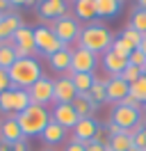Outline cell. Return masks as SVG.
<instances>
[{
  "label": "cell",
  "instance_id": "42",
  "mask_svg": "<svg viewBox=\"0 0 146 151\" xmlns=\"http://www.w3.org/2000/svg\"><path fill=\"white\" fill-rule=\"evenodd\" d=\"M139 50L146 55V35H144V39H142V46H139Z\"/></svg>",
  "mask_w": 146,
  "mask_h": 151
},
{
  "label": "cell",
  "instance_id": "13",
  "mask_svg": "<svg viewBox=\"0 0 146 151\" xmlns=\"http://www.w3.org/2000/svg\"><path fill=\"white\" fill-rule=\"evenodd\" d=\"M75 96H78V92L69 76H62L55 80V103H73Z\"/></svg>",
  "mask_w": 146,
  "mask_h": 151
},
{
  "label": "cell",
  "instance_id": "18",
  "mask_svg": "<svg viewBox=\"0 0 146 151\" xmlns=\"http://www.w3.org/2000/svg\"><path fill=\"white\" fill-rule=\"evenodd\" d=\"M103 66H105V71H110V78L112 76H121L123 69L128 66V60L117 55L114 50H107V53H103Z\"/></svg>",
  "mask_w": 146,
  "mask_h": 151
},
{
  "label": "cell",
  "instance_id": "33",
  "mask_svg": "<svg viewBox=\"0 0 146 151\" xmlns=\"http://www.w3.org/2000/svg\"><path fill=\"white\" fill-rule=\"evenodd\" d=\"M128 64L139 66V69H142V66L146 64V55L142 53V50H139V48H137V50H132V53H130V57H128Z\"/></svg>",
  "mask_w": 146,
  "mask_h": 151
},
{
  "label": "cell",
  "instance_id": "29",
  "mask_svg": "<svg viewBox=\"0 0 146 151\" xmlns=\"http://www.w3.org/2000/svg\"><path fill=\"white\" fill-rule=\"evenodd\" d=\"M130 96H135L139 103H146V76H142L137 83L130 85Z\"/></svg>",
  "mask_w": 146,
  "mask_h": 151
},
{
  "label": "cell",
  "instance_id": "26",
  "mask_svg": "<svg viewBox=\"0 0 146 151\" xmlns=\"http://www.w3.org/2000/svg\"><path fill=\"white\" fill-rule=\"evenodd\" d=\"M130 147H135V142H132V131H123L121 135H117V137L110 140V149L112 151H128Z\"/></svg>",
  "mask_w": 146,
  "mask_h": 151
},
{
  "label": "cell",
  "instance_id": "34",
  "mask_svg": "<svg viewBox=\"0 0 146 151\" xmlns=\"http://www.w3.org/2000/svg\"><path fill=\"white\" fill-rule=\"evenodd\" d=\"M94 142H98V144H103V147H107V144H110V133H107V128H103V126H100L98 131H96Z\"/></svg>",
  "mask_w": 146,
  "mask_h": 151
},
{
  "label": "cell",
  "instance_id": "17",
  "mask_svg": "<svg viewBox=\"0 0 146 151\" xmlns=\"http://www.w3.org/2000/svg\"><path fill=\"white\" fill-rule=\"evenodd\" d=\"M23 23H21V16L14 14V12H9L5 14L2 19H0V41H9V39L16 35V30L21 28Z\"/></svg>",
  "mask_w": 146,
  "mask_h": 151
},
{
  "label": "cell",
  "instance_id": "39",
  "mask_svg": "<svg viewBox=\"0 0 146 151\" xmlns=\"http://www.w3.org/2000/svg\"><path fill=\"white\" fill-rule=\"evenodd\" d=\"M66 151H84V144L78 140H71L69 142V147H66Z\"/></svg>",
  "mask_w": 146,
  "mask_h": 151
},
{
  "label": "cell",
  "instance_id": "45",
  "mask_svg": "<svg viewBox=\"0 0 146 151\" xmlns=\"http://www.w3.org/2000/svg\"><path fill=\"white\" fill-rule=\"evenodd\" d=\"M142 76H146V64H144V66H142Z\"/></svg>",
  "mask_w": 146,
  "mask_h": 151
},
{
  "label": "cell",
  "instance_id": "16",
  "mask_svg": "<svg viewBox=\"0 0 146 151\" xmlns=\"http://www.w3.org/2000/svg\"><path fill=\"white\" fill-rule=\"evenodd\" d=\"M39 14L50 21L62 19V16H66V0H41L39 2Z\"/></svg>",
  "mask_w": 146,
  "mask_h": 151
},
{
  "label": "cell",
  "instance_id": "25",
  "mask_svg": "<svg viewBox=\"0 0 146 151\" xmlns=\"http://www.w3.org/2000/svg\"><path fill=\"white\" fill-rule=\"evenodd\" d=\"M64 135H66V128H62L59 124H55L53 119H50V124L46 126V131L41 133V140H44L46 144H59V142L64 140Z\"/></svg>",
  "mask_w": 146,
  "mask_h": 151
},
{
  "label": "cell",
  "instance_id": "10",
  "mask_svg": "<svg viewBox=\"0 0 146 151\" xmlns=\"http://www.w3.org/2000/svg\"><path fill=\"white\" fill-rule=\"evenodd\" d=\"M50 119L59 124L62 128H75V124L80 122V114L75 112L71 103H55V110L50 112Z\"/></svg>",
  "mask_w": 146,
  "mask_h": 151
},
{
  "label": "cell",
  "instance_id": "28",
  "mask_svg": "<svg viewBox=\"0 0 146 151\" xmlns=\"http://www.w3.org/2000/svg\"><path fill=\"white\" fill-rule=\"evenodd\" d=\"M91 101L98 105V103H105L107 101V87H105V80H94L91 85Z\"/></svg>",
  "mask_w": 146,
  "mask_h": 151
},
{
  "label": "cell",
  "instance_id": "9",
  "mask_svg": "<svg viewBox=\"0 0 146 151\" xmlns=\"http://www.w3.org/2000/svg\"><path fill=\"white\" fill-rule=\"evenodd\" d=\"M142 119V110H135V108H128V105L119 103L114 110H112V122L121 126L123 131H132Z\"/></svg>",
  "mask_w": 146,
  "mask_h": 151
},
{
  "label": "cell",
  "instance_id": "1",
  "mask_svg": "<svg viewBox=\"0 0 146 151\" xmlns=\"http://www.w3.org/2000/svg\"><path fill=\"white\" fill-rule=\"evenodd\" d=\"M16 122L21 126V131L25 137H36L46 131V126L50 124V112L46 110L44 105H36V103H30L27 110L16 114Z\"/></svg>",
  "mask_w": 146,
  "mask_h": 151
},
{
  "label": "cell",
  "instance_id": "19",
  "mask_svg": "<svg viewBox=\"0 0 146 151\" xmlns=\"http://www.w3.org/2000/svg\"><path fill=\"white\" fill-rule=\"evenodd\" d=\"M73 108H75V112L80 114V119L82 117H91L94 114V110H96V103L91 101V94L87 92V94H78L75 99H73Z\"/></svg>",
  "mask_w": 146,
  "mask_h": 151
},
{
  "label": "cell",
  "instance_id": "2",
  "mask_svg": "<svg viewBox=\"0 0 146 151\" xmlns=\"http://www.w3.org/2000/svg\"><path fill=\"white\" fill-rule=\"evenodd\" d=\"M41 76L44 73H41V64L36 57L16 60L14 66L9 69V80H11V87H16V89H30Z\"/></svg>",
  "mask_w": 146,
  "mask_h": 151
},
{
  "label": "cell",
  "instance_id": "15",
  "mask_svg": "<svg viewBox=\"0 0 146 151\" xmlns=\"http://www.w3.org/2000/svg\"><path fill=\"white\" fill-rule=\"evenodd\" d=\"M11 41H14V46L23 48V50H27L30 55L34 57L36 53V44H34V30L27 28V25H21V28L16 30V35L11 37Z\"/></svg>",
  "mask_w": 146,
  "mask_h": 151
},
{
  "label": "cell",
  "instance_id": "7",
  "mask_svg": "<svg viewBox=\"0 0 146 151\" xmlns=\"http://www.w3.org/2000/svg\"><path fill=\"white\" fill-rule=\"evenodd\" d=\"M27 94H30V101H32V103L44 105V108H46L48 103H53V101H55V80L41 76L34 85L27 89Z\"/></svg>",
  "mask_w": 146,
  "mask_h": 151
},
{
  "label": "cell",
  "instance_id": "11",
  "mask_svg": "<svg viewBox=\"0 0 146 151\" xmlns=\"http://www.w3.org/2000/svg\"><path fill=\"white\" fill-rule=\"evenodd\" d=\"M23 140H25V135H23L14 114H9L7 119L0 122V142L2 144H16V142H23Z\"/></svg>",
  "mask_w": 146,
  "mask_h": 151
},
{
  "label": "cell",
  "instance_id": "5",
  "mask_svg": "<svg viewBox=\"0 0 146 151\" xmlns=\"http://www.w3.org/2000/svg\"><path fill=\"white\" fill-rule=\"evenodd\" d=\"M34 44H36V50L39 53H44V55H55L57 50H62L66 48V44H62L59 39L55 37V32L48 25H39L34 28Z\"/></svg>",
  "mask_w": 146,
  "mask_h": 151
},
{
  "label": "cell",
  "instance_id": "41",
  "mask_svg": "<svg viewBox=\"0 0 146 151\" xmlns=\"http://www.w3.org/2000/svg\"><path fill=\"white\" fill-rule=\"evenodd\" d=\"M11 12V5H9L7 0H0V19L5 16V14H9Z\"/></svg>",
  "mask_w": 146,
  "mask_h": 151
},
{
  "label": "cell",
  "instance_id": "21",
  "mask_svg": "<svg viewBox=\"0 0 146 151\" xmlns=\"http://www.w3.org/2000/svg\"><path fill=\"white\" fill-rule=\"evenodd\" d=\"M64 76H69V78L73 80L78 94H87V92H91V85H94V80H96L91 73H73V71H66Z\"/></svg>",
  "mask_w": 146,
  "mask_h": 151
},
{
  "label": "cell",
  "instance_id": "46",
  "mask_svg": "<svg viewBox=\"0 0 146 151\" xmlns=\"http://www.w3.org/2000/svg\"><path fill=\"white\" fill-rule=\"evenodd\" d=\"M142 133H144V137H146V124H144V128H142Z\"/></svg>",
  "mask_w": 146,
  "mask_h": 151
},
{
  "label": "cell",
  "instance_id": "3",
  "mask_svg": "<svg viewBox=\"0 0 146 151\" xmlns=\"http://www.w3.org/2000/svg\"><path fill=\"white\" fill-rule=\"evenodd\" d=\"M112 35H110V30L105 25H100V23H89L87 28L80 30V37H78V44L80 48H87L91 53H107L110 48H112Z\"/></svg>",
  "mask_w": 146,
  "mask_h": 151
},
{
  "label": "cell",
  "instance_id": "40",
  "mask_svg": "<svg viewBox=\"0 0 146 151\" xmlns=\"http://www.w3.org/2000/svg\"><path fill=\"white\" fill-rule=\"evenodd\" d=\"M11 7H23V5H36V0H7Z\"/></svg>",
  "mask_w": 146,
  "mask_h": 151
},
{
  "label": "cell",
  "instance_id": "38",
  "mask_svg": "<svg viewBox=\"0 0 146 151\" xmlns=\"http://www.w3.org/2000/svg\"><path fill=\"white\" fill-rule=\"evenodd\" d=\"M84 151H105V147L91 140V142H84Z\"/></svg>",
  "mask_w": 146,
  "mask_h": 151
},
{
  "label": "cell",
  "instance_id": "36",
  "mask_svg": "<svg viewBox=\"0 0 146 151\" xmlns=\"http://www.w3.org/2000/svg\"><path fill=\"white\" fill-rule=\"evenodd\" d=\"M0 151H27V147H25V140L16 142V144H2L0 142Z\"/></svg>",
  "mask_w": 146,
  "mask_h": 151
},
{
  "label": "cell",
  "instance_id": "43",
  "mask_svg": "<svg viewBox=\"0 0 146 151\" xmlns=\"http://www.w3.org/2000/svg\"><path fill=\"white\" fill-rule=\"evenodd\" d=\"M137 2H139V9H144V12H146V0H137Z\"/></svg>",
  "mask_w": 146,
  "mask_h": 151
},
{
  "label": "cell",
  "instance_id": "47",
  "mask_svg": "<svg viewBox=\"0 0 146 151\" xmlns=\"http://www.w3.org/2000/svg\"><path fill=\"white\" fill-rule=\"evenodd\" d=\"M48 151H50V149H48Z\"/></svg>",
  "mask_w": 146,
  "mask_h": 151
},
{
  "label": "cell",
  "instance_id": "35",
  "mask_svg": "<svg viewBox=\"0 0 146 151\" xmlns=\"http://www.w3.org/2000/svg\"><path fill=\"white\" fill-rule=\"evenodd\" d=\"M7 89H11V80H9V71H5V69H0V94H2V92H7Z\"/></svg>",
  "mask_w": 146,
  "mask_h": 151
},
{
  "label": "cell",
  "instance_id": "30",
  "mask_svg": "<svg viewBox=\"0 0 146 151\" xmlns=\"http://www.w3.org/2000/svg\"><path fill=\"white\" fill-rule=\"evenodd\" d=\"M130 28H135L139 35H146V12H144V9H137L135 14H132Z\"/></svg>",
  "mask_w": 146,
  "mask_h": 151
},
{
  "label": "cell",
  "instance_id": "12",
  "mask_svg": "<svg viewBox=\"0 0 146 151\" xmlns=\"http://www.w3.org/2000/svg\"><path fill=\"white\" fill-rule=\"evenodd\" d=\"M105 87H107V101H112V103H117V105L130 94V85L121 76H112L110 80H105Z\"/></svg>",
  "mask_w": 146,
  "mask_h": 151
},
{
  "label": "cell",
  "instance_id": "4",
  "mask_svg": "<svg viewBox=\"0 0 146 151\" xmlns=\"http://www.w3.org/2000/svg\"><path fill=\"white\" fill-rule=\"evenodd\" d=\"M30 103H32V101H30L27 89H16V87H11V89H7V92L0 94V112H5L7 117L9 114L16 117L18 112L27 110Z\"/></svg>",
  "mask_w": 146,
  "mask_h": 151
},
{
  "label": "cell",
  "instance_id": "20",
  "mask_svg": "<svg viewBox=\"0 0 146 151\" xmlns=\"http://www.w3.org/2000/svg\"><path fill=\"white\" fill-rule=\"evenodd\" d=\"M48 62H50V66H53L55 71L66 73V71H71V50H69V48H62V50H57L55 55L48 57Z\"/></svg>",
  "mask_w": 146,
  "mask_h": 151
},
{
  "label": "cell",
  "instance_id": "32",
  "mask_svg": "<svg viewBox=\"0 0 146 151\" xmlns=\"http://www.w3.org/2000/svg\"><path fill=\"white\" fill-rule=\"evenodd\" d=\"M110 50H114V53H117V55H121V57H130V53H132V48L128 46L126 41H123V39H114V41H112V48H110Z\"/></svg>",
  "mask_w": 146,
  "mask_h": 151
},
{
  "label": "cell",
  "instance_id": "22",
  "mask_svg": "<svg viewBox=\"0 0 146 151\" xmlns=\"http://www.w3.org/2000/svg\"><path fill=\"white\" fill-rule=\"evenodd\" d=\"M94 2H96V16L100 19L117 16L121 12V0H94Z\"/></svg>",
  "mask_w": 146,
  "mask_h": 151
},
{
  "label": "cell",
  "instance_id": "37",
  "mask_svg": "<svg viewBox=\"0 0 146 151\" xmlns=\"http://www.w3.org/2000/svg\"><path fill=\"white\" fill-rule=\"evenodd\" d=\"M121 105H128V108H135V110H142V103H139V101H137L135 96H130V94H128L126 99H123V101H121Z\"/></svg>",
  "mask_w": 146,
  "mask_h": 151
},
{
  "label": "cell",
  "instance_id": "31",
  "mask_svg": "<svg viewBox=\"0 0 146 151\" xmlns=\"http://www.w3.org/2000/svg\"><path fill=\"white\" fill-rule=\"evenodd\" d=\"M121 78L126 80L128 85H132V83H137V80L142 78V69H139V66H132V64H128L126 69H123V73H121Z\"/></svg>",
  "mask_w": 146,
  "mask_h": 151
},
{
  "label": "cell",
  "instance_id": "14",
  "mask_svg": "<svg viewBox=\"0 0 146 151\" xmlns=\"http://www.w3.org/2000/svg\"><path fill=\"white\" fill-rule=\"evenodd\" d=\"M100 126L96 124V119L94 117H82L80 122L75 124V128H73V140H78V142H91L94 137H96V131H98Z\"/></svg>",
  "mask_w": 146,
  "mask_h": 151
},
{
  "label": "cell",
  "instance_id": "8",
  "mask_svg": "<svg viewBox=\"0 0 146 151\" xmlns=\"http://www.w3.org/2000/svg\"><path fill=\"white\" fill-rule=\"evenodd\" d=\"M96 69V53L87 48H75L71 50V71L73 73H91Z\"/></svg>",
  "mask_w": 146,
  "mask_h": 151
},
{
  "label": "cell",
  "instance_id": "6",
  "mask_svg": "<svg viewBox=\"0 0 146 151\" xmlns=\"http://www.w3.org/2000/svg\"><path fill=\"white\" fill-rule=\"evenodd\" d=\"M50 30L55 32V37L59 39L62 44H66V46L80 37V25H78V21L73 19V16H69V14L62 16V19H57V21H53Z\"/></svg>",
  "mask_w": 146,
  "mask_h": 151
},
{
  "label": "cell",
  "instance_id": "44",
  "mask_svg": "<svg viewBox=\"0 0 146 151\" xmlns=\"http://www.w3.org/2000/svg\"><path fill=\"white\" fill-rule=\"evenodd\" d=\"M128 151H142V149H139V147H130Z\"/></svg>",
  "mask_w": 146,
  "mask_h": 151
},
{
  "label": "cell",
  "instance_id": "27",
  "mask_svg": "<svg viewBox=\"0 0 146 151\" xmlns=\"http://www.w3.org/2000/svg\"><path fill=\"white\" fill-rule=\"evenodd\" d=\"M119 39H123V41H126V44L132 48V50H137V48L142 46V39H144V35H139L135 28H130V25H128V28L121 32V37H119Z\"/></svg>",
  "mask_w": 146,
  "mask_h": 151
},
{
  "label": "cell",
  "instance_id": "24",
  "mask_svg": "<svg viewBox=\"0 0 146 151\" xmlns=\"http://www.w3.org/2000/svg\"><path fill=\"white\" fill-rule=\"evenodd\" d=\"M73 12H75V19L91 21V19H96V2L94 0H75Z\"/></svg>",
  "mask_w": 146,
  "mask_h": 151
},
{
  "label": "cell",
  "instance_id": "23",
  "mask_svg": "<svg viewBox=\"0 0 146 151\" xmlns=\"http://www.w3.org/2000/svg\"><path fill=\"white\" fill-rule=\"evenodd\" d=\"M16 60L18 57H16V53H14V41H11V39H9V41H0V69L9 71Z\"/></svg>",
  "mask_w": 146,
  "mask_h": 151
}]
</instances>
